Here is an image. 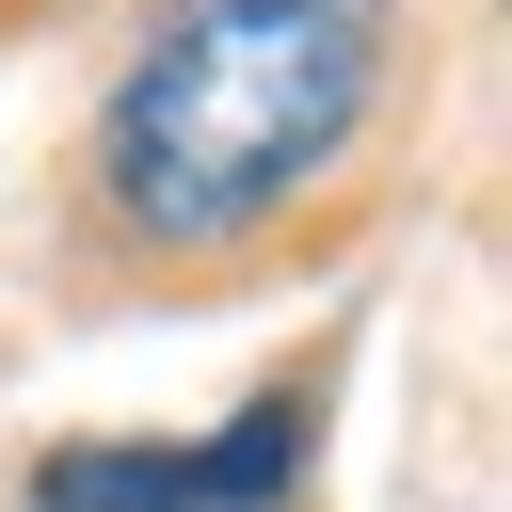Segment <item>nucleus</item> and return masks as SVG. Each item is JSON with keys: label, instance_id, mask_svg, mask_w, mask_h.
Masks as SVG:
<instances>
[{"label": "nucleus", "instance_id": "1", "mask_svg": "<svg viewBox=\"0 0 512 512\" xmlns=\"http://www.w3.org/2000/svg\"><path fill=\"white\" fill-rule=\"evenodd\" d=\"M384 96V0H160L96 112V208L160 256L288 224Z\"/></svg>", "mask_w": 512, "mask_h": 512}, {"label": "nucleus", "instance_id": "2", "mask_svg": "<svg viewBox=\"0 0 512 512\" xmlns=\"http://www.w3.org/2000/svg\"><path fill=\"white\" fill-rule=\"evenodd\" d=\"M288 480H304V400H256L208 448H64V464H32V512H272Z\"/></svg>", "mask_w": 512, "mask_h": 512}]
</instances>
